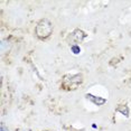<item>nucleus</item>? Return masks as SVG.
Instances as JSON below:
<instances>
[{
    "label": "nucleus",
    "instance_id": "1",
    "mask_svg": "<svg viewBox=\"0 0 131 131\" xmlns=\"http://www.w3.org/2000/svg\"><path fill=\"white\" fill-rule=\"evenodd\" d=\"M83 82V76L82 74H67L63 77L62 81V86L64 90L67 91H73L76 90Z\"/></svg>",
    "mask_w": 131,
    "mask_h": 131
},
{
    "label": "nucleus",
    "instance_id": "8",
    "mask_svg": "<svg viewBox=\"0 0 131 131\" xmlns=\"http://www.w3.org/2000/svg\"><path fill=\"white\" fill-rule=\"evenodd\" d=\"M19 131H30V130H25V129H24V130H19Z\"/></svg>",
    "mask_w": 131,
    "mask_h": 131
},
{
    "label": "nucleus",
    "instance_id": "4",
    "mask_svg": "<svg viewBox=\"0 0 131 131\" xmlns=\"http://www.w3.org/2000/svg\"><path fill=\"white\" fill-rule=\"evenodd\" d=\"M86 97H88L89 100H91L94 104H96V105H102V104L106 102L105 99H102V97H99V96H94V95H92V94H86Z\"/></svg>",
    "mask_w": 131,
    "mask_h": 131
},
{
    "label": "nucleus",
    "instance_id": "6",
    "mask_svg": "<svg viewBox=\"0 0 131 131\" xmlns=\"http://www.w3.org/2000/svg\"><path fill=\"white\" fill-rule=\"evenodd\" d=\"M118 111H119V112H121V113H123V114H124V112H126V114H127V115L129 114V110H128L127 106H126L124 109H122V108H118Z\"/></svg>",
    "mask_w": 131,
    "mask_h": 131
},
{
    "label": "nucleus",
    "instance_id": "7",
    "mask_svg": "<svg viewBox=\"0 0 131 131\" xmlns=\"http://www.w3.org/2000/svg\"><path fill=\"white\" fill-rule=\"evenodd\" d=\"M1 131H8V129L5 127V124H1Z\"/></svg>",
    "mask_w": 131,
    "mask_h": 131
},
{
    "label": "nucleus",
    "instance_id": "3",
    "mask_svg": "<svg viewBox=\"0 0 131 131\" xmlns=\"http://www.w3.org/2000/svg\"><path fill=\"white\" fill-rule=\"evenodd\" d=\"M85 36H86V35L82 30L76 29V30H74L72 34H71L70 38L72 39V41H74V43H80V41H82L83 39H84Z\"/></svg>",
    "mask_w": 131,
    "mask_h": 131
},
{
    "label": "nucleus",
    "instance_id": "2",
    "mask_svg": "<svg viewBox=\"0 0 131 131\" xmlns=\"http://www.w3.org/2000/svg\"><path fill=\"white\" fill-rule=\"evenodd\" d=\"M53 32V25L48 19H41L36 26V35L37 37L41 38H47L52 35Z\"/></svg>",
    "mask_w": 131,
    "mask_h": 131
},
{
    "label": "nucleus",
    "instance_id": "5",
    "mask_svg": "<svg viewBox=\"0 0 131 131\" xmlns=\"http://www.w3.org/2000/svg\"><path fill=\"white\" fill-rule=\"evenodd\" d=\"M72 52L74 54H80V52H81V48H80L77 45H73L72 46Z\"/></svg>",
    "mask_w": 131,
    "mask_h": 131
}]
</instances>
